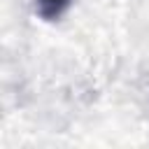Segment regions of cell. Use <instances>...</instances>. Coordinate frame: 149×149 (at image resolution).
<instances>
[{
	"label": "cell",
	"instance_id": "obj_1",
	"mask_svg": "<svg viewBox=\"0 0 149 149\" xmlns=\"http://www.w3.org/2000/svg\"><path fill=\"white\" fill-rule=\"evenodd\" d=\"M70 5L72 0H35V9L44 21H56Z\"/></svg>",
	"mask_w": 149,
	"mask_h": 149
}]
</instances>
